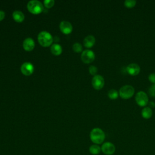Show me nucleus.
I'll return each mask as SVG.
<instances>
[{
  "instance_id": "2eb2a0df",
  "label": "nucleus",
  "mask_w": 155,
  "mask_h": 155,
  "mask_svg": "<svg viewBox=\"0 0 155 155\" xmlns=\"http://www.w3.org/2000/svg\"><path fill=\"white\" fill-rule=\"evenodd\" d=\"M51 53L54 56H59L62 52V46L58 44H53L50 47Z\"/></svg>"
},
{
  "instance_id": "a211bd4d",
  "label": "nucleus",
  "mask_w": 155,
  "mask_h": 155,
  "mask_svg": "<svg viewBox=\"0 0 155 155\" xmlns=\"http://www.w3.org/2000/svg\"><path fill=\"white\" fill-rule=\"evenodd\" d=\"M118 92L117 90L114 89H111L108 92V96L111 99H117L118 97Z\"/></svg>"
},
{
  "instance_id": "6e6552de",
  "label": "nucleus",
  "mask_w": 155,
  "mask_h": 155,
  "mask_svg": "<svg viewBox=\"0 0 155 155\" xmlns=\"http://www.w3.org/2000/svg\"><path fill=\"white\" fill-rule=\"evenodd\" d=\"M101 151L106 155H112L115 153L116 147L114 145L110 142H106L102 143Z\"/></svg>"
},
{
  "instance_id": "4468645a",
  "label": "nucleus",
  "mask_w": 155,
  "mask_h": 155,
  "mask_svg": "<svg viewBox=\"0 0 155 155\" xmlns=\"http://www.w3.org/2000/svg\"><path fill=\"white\" fill-rule=\"evenodd\" d=\"M12 17L16 22H22L25 19L24 14L20 10H15L12 13Z\"/></svg>"
},
{
  "instance_id": "dca6fc26",
  "label": "nucleus",
  "mask_w": 155,
  "mask_h": 155,
  "mask_svg": "<svg viewBox=\"0 0 155 155\" xmlns=\"http://www.w3.org/2000/svg\"><path fill=\"white\" fill-rule=\"evenodd\" d=\"M141 114H142V116L145 119L150 118L153 114L151 108L150 107H148L143 108L142 110Z\"/></svg>"
},
{
  "instance_id": "ddd939ff",
  "label": "nucleus",
  "mask_w": 155,
  "mask_h": 155,
  "mask_svg": "<svg viewBox=\"0 0 155 155\" xmlns=\"http://www.w3.org/2000/svg\"><path fill=\"white\" fill-rule=\"evenodd\" d=\"M95 42H96V39L94 36L90 35L87 36L84 38L83 41V44L86 48H91L94 45Z\"/></svg>"
},
{
  "instance_id": "5701e85b",
  "label": "nucleus",
  "mask_w": 155,
  "mask_h": 155,
  "mask_svg": "<svg viewBox=\"0 0 155 155\" xmlns=\"http://www.w3.org/2000/svg\"><path fill=\"white\" fill-rule=\"evenodd\" d=\"M149 94L152 97H155V84L151 85L148 89Z\"/></svg>"
},
{
  "instance_id": "f03ea898",
  "label": "nucleus",
  "mask_w": 155,
  "mask_h": 155,
  "mask_svg": "<svg viewBox=\"0 0 155 155\" xmlns=\"http://www.w3.org/2000/svg\"><path fill=\"white\" fill-rule=\"evenodd\" d=\"M38 41L41 46L48 47L52 45L53 38L49 32L47 31H42L39 32L38 35Z\"/></svg>"
},
{
  "instance_id": "f8f14e48",
  "label": "nucleus",
  "mask_w": 155,
  "mask_h": 155,
  "mask_svg": "<svg viewBox=\"0 0 155 155\" xmlns=\"http://www.w3.org/2000/svg\"><path fill=\"white\" fill-rule=\"evenodd\" d=\"M126 70L129 74L135 76L139 73L140 71V68L138 64L136 63H131L127 65Z\"/></svg>"
},
{
  "instance_id": "393cba45",
  "label": "nucleus",
  "mask_w": 155,
  "mask_h": 155,
  "mask_svg": "<svg viewBox=\"0 0 155 155\" xmlns=\"http://www.w3.org/2000/svg\"><path fill=\"white\" fill-rule=\"evenodd\" d=\"M5 16V12L2 10H0V21H2L4 19Z\"/></svg>"
},
{
  "instance_id": "9d476101",
  "label": "nucleus",
  "mask_w": 155,
  "mask_h": 155,
  "mask_svg": "<svg viewBox=\"0 0 155 155\" xmlns=\"http://www.w3.org/2000/svg\"><path fill=\"white\" fill-rule=\"evenodd\" d=\"M59 29L62 33L65 35H69L73 31V26L70 22L62 21L59 24Z\"/></svg>"
},
{
  "instance_id": "7ed1b4c3",
  "label": "nucleus",
  "mask_w": 155,
  "mask_h": 155,
  "mask_svg": "<svg viewBox=\"0 0 155 155\" xmlns=\"http://www.w3.org/2000/svg\"><path fill=\"white\" fill-rule=\"evenodd\" d=\"M27 8L29 12L33 15L40 14L44 10V5L38 0L30 1L27 5Z\"/></svg>"
},
{
  "instance_id": "423d86ee",
  "label": "nucleus",
  "mask_w": 155,
  "mask_h": 155,
  "mask_svg": "<svg viewBox=\"0 0 155 155\" xmlns=\"http://www.w3.org/2000/svg\"><path fill=\"white\" fill-rule=\"evenodd\" d=\"M135 100L136 103L139 106L144 107L148 104V97L145 92L143 91H139L136 94Z\"/></svg>"
},
{
  "instance_id": "4be33fe9",
  "label": "nucleus",
  "mask_w": 155,
  "mask_h": 155,
  "mask_svg": "<svg viewBox=\"0 0 155 155\" xmlns=\"http://www.w3.org/2000/svg\"><path fill=\"white\" fill-rule=\"evenodd\" d=\"M88 71L90 74L95 76L96 75V73L97 72V68L94 65H91L88 68Z\"/></svg>"
},
{
  "instance_id": "20e7f679",
  "label": "nucleus",
  "mask_w": 155,
  "mask_h": 155,
  "mask_svg": "<svg viewBox=\"0 0 155 155\" xmlns=\"http://www.w3.org/2000/svg\"><path fill=\"white\" fill-rule=\"evenodd\" d=\"M119 93L122 98L125 99H129L133 96L134 93V88L131 85H125L120 88Z\"/></svg>"
},
{
  "instance_id": "6ab92c4d",
  "label": "nucleus",
  "mask_w": 155,
  "mask_h": 155,
  "mask_svg": "<svg viewBox=\"0 0 155 155\" xmlns=\"http://www.w3.org/2000/svg\"><path fill=\"white\" fill-rule=\"evenodd\" d=\"M73 50L76 53H80L82 50V46L79 42H75L73 45Z\"/></svg>"
},
{
  "instance_id": "a878e982",
  "label": "nucleus",
  "mask_w": 155,
  "mask_h": 155,
  "mask_svg": "<svg viewBox=\"0 0 155 155\" xmlns=\"http://www.w3.org/2000/svg\"><path fill=\"white\" fill-rule=\"evenodd\" d=\"M150 105L151 107H154L155 106V104H154L153 102H151L150 103Z\"/></svg>"
},
{
  "instance_id": "aec40b11",
  "label": "nucleus",
  "mask_w": 155,
  "mask_h": 155,
  "mask_svg": "<svg viewBox=\"0 0 155 155\" xmlns=\"http://www.w3.org/2000/svg\"><path fill=\"white\" fill-rule=\"evenodd\" d=\"M136 4V1L135 0H125L124 1V5L125 6L128 7V8H131L134 7Z\"/></svg>"
},
{
  "instance_id": "b1692460",
  "label": "nucleus",
  "mask_w": 155,
  "mask_h": 155,
  "mask_svg": "<svg viewBox=\"0 0 155 155\" xmlns=\"http://www.w3.org/2000/svg\"><path fill=\"white\" fill-rule=\"evenodd\" d=\"M148 79L150 82L155 84V73H153L148 76Z\"/></svg>"
},
{
  "instance_id": "f257e3e1",
  "label": "nucleus",
  "mask_w": 155,
  "mask_h": 155,
  "mask_svg": "<svg viewBox=\"0 0 155 155\" xmlns=\"http://www.w3.org/2000/svg\"><path fill=\"white\" fill-rule=\"evenodd\" d=\"M90 138L94 144L99 145L104 141L105 134L104 131L100 128H94L90 131Z\"/></svg>"
},
{
  "instance_id": "f3484780",
  "label": "nucleus",
  "mask_w": 155,
  "mask_h": 155,
  "mask_svg": "<svg viewBox=\"0 0 155 155\" xmlns=\"http://www.w3.org/2000/svg\"><path fill=\"white\" fill-rule=\"evenodd\" d=\"M101 151V147L97 144H93L89 147V152L93 155H97Z\"/></svg>"
},
{
  "instance_id": "0eeeda50",
  "label": "nucleus",
  "mask_w": 155,
  "mask_h": 155,
  "mask_svg": "<svg viewBox=\"0 0 155 155\" xmlns=\"http://www.w3.org/2000/svg\"><path fill=\"white\" fill-rule=\"evenodd\" d=\"M105 84V81L102 76L96 74L93 76L91 80V84L93 88L96 90H101L103 88Z\"/></svg>"
},
{
  "instance_id": "412c9836",
  "label": "nucleus",
  "mask_w": 155,
  "mask_h": 155,
  "mask_svg": "<svg viewBox=\"0 0 155 155\" xmlns=\"http://www.w3.org/2000/svg\"><path fill=\"white\" fill-rule=\"evenodd\" d=\"M54 0H45L44 1V5L47 8H51L54 4Z\"/></svg>"
},
{
  "instance_id": "39448f33",
  "label": "nucleus",
  "mask_w": 155,
  "mask_h": 155,
  "mask_svg": "<svg viewBox=\"0 0 155 155\" xmlns=\"http://www.w3.org/2000/svg\"><path fill=\"white\" fill-rule=\"evenodd\" d=\"M82 61L85 64H90L95 59V54L93 51L87 49L82 51L81 55Z\"/></svg>"
},
{
  "instance_id": "1a4fd4ad",
  "label": "nucleus",
  "mask_w": 155,
  "mask_h": 155,
  "mask_svg": "<svg viewBox=\"0 0 155 155\" xmlns=\"http://www.w3.org/2000/svg\"><path fill=\"white\" fill-rule=\"evenodd\" d=\"M20 70L24 75L30 76L34 71V66L30 62H25L21 65Z\"/></svg>"
},
{
  "instance_id": "9b49d317",
  "label": "nucleus",
  "mask_w": 155,
  "mask_h": 155,
  "mask_svg": "<svg viewBox=\"0 0 155 155\" xmlns=\"http://www.w3.org/2000/svg\"><path fill=\"white\" fill-rule=\"evenodd\" d=\"M22 47L25 51H31L35 48V42L31 38H27L23 41Z\"/></svg>"
}]
</instances>
